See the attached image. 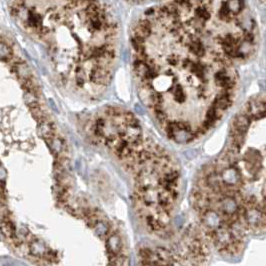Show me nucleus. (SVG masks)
I'll use <instances>...</instances> for the list:
<instances>
[{
  "label": "nucleus",
  "mask_w": 266,
  "mask_h": 266,
  "mask_svg": "<svg viewBox=\"0 0 266 266\" xmlns=\"http://www.w3.org/2000/svg\"><path fill=\"white\" fill-rule=\"evenodd\" d=\"M138 266H190L175 247L144 246L139 249Z\"/></svg>",
  "instance_id": "1"
},
{
  "label": "nucleus",
  "mask_w": 266,
  "mask_h": 266,
  "mask_svg": "<svg viewBox=\"0 0 266 266\" xmlns=\"http://www.w3.org/2000/svg\"><path fill=\"white\" fill-rule=\"evenodd\" d=\"M23 99H24V102H25V104L30 109L40 107V104H39V101H38V98H37V95L35 93H33V92H25V93H24Z\"/></svg>",
  "instance_id": "2"
},
{
  "label": "nucleus",
  "mask_w": 266,
  "mask_h": 266,
  "mask_svg": "<svg viewBox=\"0 0 266 266\" xmlns=\"http://www.w3.org/2000/svg\"><path fill=\"white\" fill-rule=\"evenodd\" d=\"M0 55H1V60L4 62L9 61L13 58V51L12 48L1 39V47H0Z\"/></svg>",
  "instance_id": "3"
},
{
  "label": "nucleus",
  "mask_w": 266,
  "mask_h": 266,
  "mask_svg": "<svg viewBox=\"0 0 266 266\" xmlns=\"http://www.w3.org/2000/svg\"><path fill=\"white\" fill-rule=\"evenodd\" d=\"M171 91L173 92L174 100L177 103H183V102H185V100H186V94L183 91V88H181L180 86H176Z\"/></svg>",
  "instance_id": "4"
},
{
  "label": "nucleus",
  "mask_w": 266,
  "mask_h": 266,
  "mask_svg": "<svg viewBox=\"0 0 266 266\" xmlns=\"http://www.w3.org/2000/svg\"><path fill=\"white\" fill-rule=\"evenodd\" d=\"M167 61L169 64H171V65H177V63L179 62V57L177 55H170V56H168L167 58Z\"/></svg>",
  "instance_id": "5"
}]
</instances>
